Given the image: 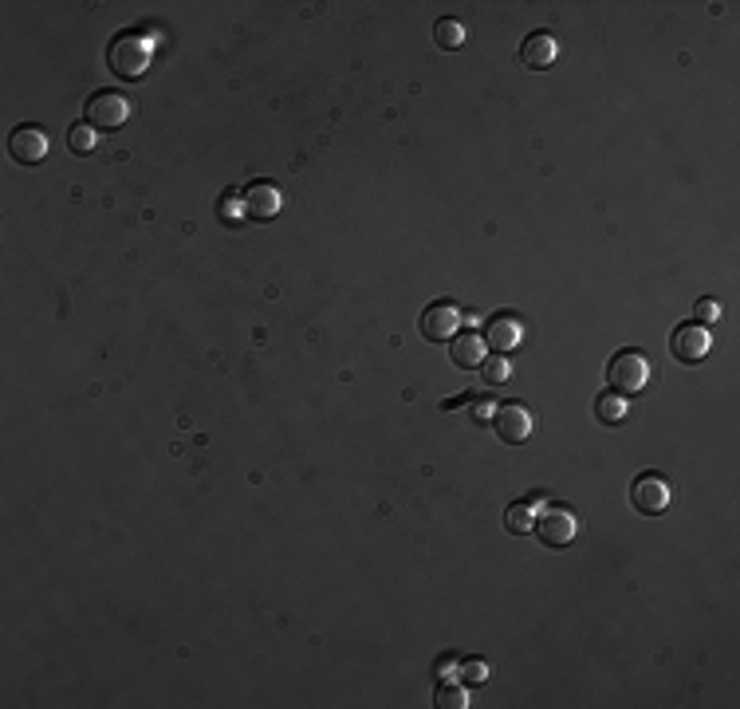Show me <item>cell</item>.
<instances>
[{"label": "cell", "mask_w": 740, "mask_h": 709, "mask_svg": "<svg viewBox=\"0 0 740 709\" xmlns=\"http://www.w3.org/2000/svg\"><path fill=\"white\" fill-rule=\"evenodd\" d=\"M154 52H158V40H154L150 28H126V32H119V36L111 40L107 64H111V71H115L119 79H130V83H134V79H142V75L150 71Z\"/></svg>", "instance_id": "cell-1"}, {"label": "cell", "mask_w": 740, "mask_h": 709, "mask_svg": "<svg viewBox=\"0 0 740 709\" xmlns=\"http://www.w3.org/2000/svg\"><path fill=\"white\" fill-rule=\"evenodd\" d=\"M493 430L504 446H524L536 434V410L528 402H500L493 414Z\"/></svg>", "instance_id": "cell-2"}, {"label": "cell", "mask_w": 740, "mask_h": 709, "mask_svg": "<svg viewBox=\"0 0 740 709\" xmlns=\"http://www.w3.org/2000/svg\"><path fill=\"white\" fill-rule=\"evenodd\" d=\"M607 383L618 390V394H638L650 383V359L638 351V347H626L618 351L615 359L607 363Z\"/></svg>", "instance_id": "cell-3"}, {"label": "cell", "mask_w": 740, "mask_h": 709, "mask_svg": "<svg viewBox=\"0 0 740 709\" xmlns=\"http://www.w3.org/2000/svg\"><path fill=\"white\" fill-rule=\"evenodd\" d=\"M130 119V99L123 91H95L83 103V123H91L95 130H119Z\"/></svg>", "instance_id": "cell-4"}, {"label": "cell", "mask_w": 740, "mask_h": 709, "mask_svg": "<svg viewBox=\"0 0 740 709\" xmlns=\"http://www.w3.org/2000/svg\"><path fill=\"white\" fill-rule=\"evenodd\" d=\"M52 150V138L48 130L36 127V123H20V127L8 134V154L20 162V166H40Z\"/></svg>", "instance_id": "cell-5"}, {"label": "cell", "mask_w": 740, "mask_h": 709, "mask_svg": "<svg viewBox=\"0 0 740 709\" xmlns=\"http://www.w3.org/2000/svg\"><path fill=\"white\" fill-rule=\"evenodd\" d=\"M532 532L540 536L544 548H567L575 540V532H579V520H575L571 509H563V505H548L544 513L536 516V528Z\"/></svg>", "instance_id": "cell-6"}, {"label": "cell", "mask_w": 740, "mask_h": 709, "mask_svg": "<svg viewBox=\"0 0 740 709\" xmlns=\"http://www.w3.org/2000/svg\"><path fill=\"white\" fill-rule=\"evenodd\" d=\"M630 505L642 516L666 513V505H670V485H666V477H662V473H638L634 485H630Z\"/></svg>", "instance_id": "cell-7"}, {"label": "cell", "mask_w": 740, "mask_h": 709, "mask_svg": "<svg viewBox=\"0 0 740 709\" xmlns=\"http://www.w3.org/2000/svg\"><path fill=\"white\" fill-rule=\"evenodd\" d=\"M245 213L252 217V221H272L280 209H284V190L276 186V182H248L245 186Z\"/></svg>", "instance_id": "cell-8"}, {"label": "cell", "mask_w": 740, "mask_h": 709, "mask_svg": "<svg viewBox=\"0 0 740 709\" xmlns=\"http://www.w3.org/2000/svg\"><path fill=\"white\" fill-rule=\"evenodd\" d=\"M457 331H461V308H457V304L437 300V304H430V308L422 312V335H426L430 343H445V339H453Z\"/></svg>", "instance_id": "cell-9"}, {"label": "cell", "mask_w": 740, "mask_h": 709, "mask_svg": "<svg viewBox=\"0 0 740 709\" xmlns=\"http://www.w3.org/2000/svg\"><path fill=\"white\" fill-rule=\"evenodd\" d=\"M524 343V320L516 312H500L485 323V347H493L496 355H508Z\"/></svg>", "instance_id": "cell-10"}, {"label": "cell", "mask_w": 740, "mask_h": 709, "mask_svg": "<svg viewBox=\"0 0 740 709\" xmlns=\"http://www.w3.org/2000/svg\"><path fill=\"white\" fill-rule=\"evenodd\" d=\"M559 60V36L552 32H528V40L520 44V64L532 67V71H548V67Z\"/></svg>", "instance_id": "cell-11"}, {"label": "cell", "mask_w": 740, "mask_h": 709, "mask_svg": "<svg viewBox=\"0 0 740 709\" xmlns=\"http://www.w3.org/2000/svg\"><path fill=\"white\" fill-rule=\"evenodd\" d=\"M709 343L713 339H709V331L701 323H681L674 331V339H670V347H674V355L681 363H701L709 355Z\"/></svg>", "instance_id": "cell-12"}, {"label": "cell", "mask_w": 740, "mask_h": 709, "mask_svg": "<svg viewBox=\"0 0 740 709\" xmlns=\"http://www.w3.org/2000/svg\"><path fill=\"white\" fill-rule=\"evenodd\" d=\"M449 359H453V367H461V371H481V363L489 359V347H485V335H477V331H465V335H453V347H449Z\"/></svg>", "instance_id": "cell-13"}, {"label": "cell", "mask_w": 740, "mask_h": 709, "mask_svg": "<svg viewBox=\"0 0 740 709\" xmlns=\"http://www.w3.org/2000/svg\"><path fill=\"white\" fill-rule=\"evenodd\" d=\"M626 414H630L626 394H618V390H603V394L595 398V418H599L603 426H622V422H626Z\"/></svg>", "instance_id": "cell-14"}, {"label": "cell", "mask_w": 740, "mask_h": 709, "mask_svg": "<svg viewBox=\"0 0 740 709\" xmlns=\"http://www.w3.org/2000/svg\"><path fill=\"white\" fill-rule=\"evenodd\" d=\"M504 528L512 532V536H528L532 528H536V501H512L508 509H504Z\"/></svg>", "instance_id": "cell-15"}, {"label": "cell", "mask_w": 740, "mask_h": 709, "mask_svg": "<svg viewBox=\"0 0 740 709\" xmlns=\"http://www.w3.org/2000/svg\"><path fill=\"white\" fill-rule=\"evenodd\" d=\"M433 40H437V48H445V52H457V48H465L469 44V28L461 24V20H437L433 24Z\"/></svg>", "instance_id": "cell-16"}, {"label": "cell", "mask_w": 740, "mask_h": 709, "mask_svg": "<svg viewBox=\"0 0 740 709\" xmlns=\"http://www.w3.org/2000/svg\"><path fill=\"white\" fill-rule=\"evenodd\" d=\"M67 146H71V154H91L95 146H99V130L91 127V123H75V127L67 130Z\"/></svg>", "instance_id": "cell-17"}, {"label": "cell", "mask_w": 740, "mask_h": 709, "mask_svg": "<svg viewBox=\"0 0 740 709\" xmlns=\"http://www.w3.org/2000/svg\"><path fill=\"white\" fill-rule=\"evenodd\" d=\"M433 702H437L441 709H465V706H469V690H465V682L457 686V682H449V678H445V682L437 686Z\"/></svg>", "instance_id": "cell-18"}, {"label": "cell", "mask_w": 740, "mask_h": 709, "mask_svg": "<svg viewBox=\"0 0 740 709\" xmlns=\"http://www.w3.org/2000/svg\"><path fill=\"white\" fill-rule=\"evenodd\" d=\"M457 678H461L465 686H481V682H489V662H485V658H465V662L457 666Z\"/></svg>", "instance_id": "cell-19"}, {"label": "cell", "mask_w": 740, "mask_h": 709, "mask_svg": "<svg viewBox=\"0 0 740 709\" xmlns=\"http://www.w3.org/2000/svg\"><path fill=\"white\" fill-rule=\"evenodd\" d=\"M481 375H485V383H489V387H500V383L512 375V367H508V359H504V355H489V359L481 363Z\"/></svg>", "instance_id": "cell-20"}, {"label": "cell", "mask_w": 740, "mask_h": 709, "mask_svg": "<svg viewBox=\"0 0 740 709\" xmlns=\"http://www.w3.org/2000/svg\"><path fill=\"white\" fill-rule=\"evenodd\" d=\"M717 320H721V304L709 300V296H701V300L693 304V323H717Z\"/></svg>", "instance_id": "cell-21"}, {"label": "cell", "mask_w": 740, "mask_h": 709, "mask_svg": "<svg viewBox=\"0 0 740 709\" xmlns=\"http://www.w3.org/2000/svg\"><path fill=\"white\" fill-rule=\"evenodd\" d=\"M457 666H461V658H457V654H441V658L433 662V678H437V682H445V678H453V674H457Z\"/></svg>", "instance_id": "cell-22"}, {"label": "cell", "mask_w": 740, "mask_h": 709, "mask_svg": "<svg viewBox=\"0 0 740 709\" xmlns=\"http://www.w3.org/2000/svg\"><path fill=\"white\" fill-rule=\"evenodd\" d=\"M469 406H473V422H477V426H493V414H496V410L489 406V402H485V398H473Z\"/></svg>", "instance_id": "cell-23"}]
</instances>
